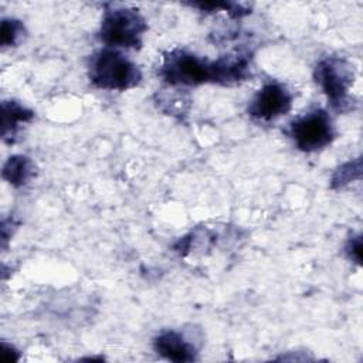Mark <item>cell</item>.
Listing matches in <instances>:
<instances>
[{
  "label": "cell",
  "instance_id": "9",
  "mask_svg": "<svg viewBox=\"0 0 363 363\" xmlns=\"http://www.w3.org/2000/svg\"><path fill=\"white\" fill-rule=\"evenodd\" d=\"M1 176L13 187H23L33 179L34 164L27 156H23V155L10 156L3 164Z\"/></svg>",
  "mask_w": 363,
  "mask_h": 363
},
{
  "label": "cell",
  "instance_id": "2",
  "mask_svg": "<svg viewBox=\"0 0 363 363\" xmlns=\"http://www.w3.org/2000/svg\"><path fill=\"white\" fill-rule=\"evenodd\" d=\"M146 31V20L136 9L111 7L104 11L98 37L106 48H140Z\"/></svg>",
  "mask_w": 363,
  "mask_h": 363
},
{
  "label": "cell",
  "instance_id": "8",
  "mask_svg": "<svg viewBox=\"0 0 363 363\" xmlns=\"http://www.w3.org/2000/svg\"><path fill=\"white\" fill-rule=\"evenodd\" d=\"M34 112L17 101L1 104V138L7 143H14L23 123L33 121Z\"/></svg>",
  "mask_w": 363,
  "mask_h": 363
},
{
  "label": "cell",
  "instance_id": "3",
  "mask_svg": "<svg viewBox=\"0 0 363 363\" xmlns=\"http://www.w3.org/2000/svg\"><path fill=\"white\" fill-rule=\"evenodd\" d=\"M159 75L172 86L216 84V64L187 50L176 48L163 57Z\"/></svg>",
  "mask_w": 363,
  "mask_h": 363
},
{
  "label": "cell",
  "instance_id": "12",
  "mask_svg": "<svg viewBox=\"0 0 363 363\" xmlns=\"http://www.w3.org/2000/svg\"><path fill=\"white\" fill-rule=\"evenodd\" d=\"M191 7L200 9L204 13H213L216 10H223L227 11L228 16H231L233 18H241L247 14H250L251 11H248V9H245L242 4L238 3H225V1H220V3H191Z\"/></svg>",
  "mask_w": 363,
  "mask_h": 363
},
{
  "label": "cell",
  "instance_id": "10",
  "mask_svg": "<svg viewBox=\"0 0 363 363\" xmlns=\"http://www.w3.org/2000/svg\"><path fill=\"white\" fill-rule=\"evenodd\" d=\"M362 176V159H353L340 164L332 174L330 187L333 190H340L354 180H360Z\"/></svg>",
  "mask_w": 363,
  "mask_h": 363
},
{
  "label": "cell",
  "instance_id": "6",
  "mask_svg": "<svg viewBox=\"0 0 363 363\" xmlns=\"http://www.w3.org/2000/svg\"><path fill=\"white\" fill-rule=\"evenodd\" d=\"M292 101L291 91L282 82L268 81L251 98L247 112L255 121L272 122L291 111Z\"/></svg>",
  "mask_w": 363,
  "mask_h": 363
},
{
  "label": "cell",
  "instance_id": "5",
  "mask_svg": "<svg viewBox=\"0 0 363 363\" xmlns=\"http://www.w3.org/2000/svg\"><path fill=\"white\" fill-rule=\"evenodd\" d=\"M286 135L292 139L296 149L312 153L329 146L336 138V129L329 113L325 109L316 108L291 121Z\"/></svg>",
  "mask_w": 363,
  "mask_h": 363
},
{
  "label": "cell",
  "instance_id": "4",
  "mask_svg": "<svg viewBox=\"0 0 363 363\" xmlns=\"http://www.w3.org/2000/svg\"><path fill=\"white\" fill-rule=\"evenodd\" d=\"M313 78L333 109L345 111L350 105L349 91L354 81V69L347 60L342 57L319 60L313 69Z\"/></svg>",
  "mask_w": 363,
  "mask_h": 363
},
{
  "label": "cell",
  "instance_id": "11",
  "mask_svg": "<svg viewBox=\"0 0 363 363\" xmlns=\"http://www.w3.org/2000/svg\"><path fill=\"white\" fill-rule=\"evenodd\" d=\"M24 35V26L20 20L16 18H4L1 21L0 31V44L3 48L17 45Z\"/></svg>",
  "mask_w": 363,
  "mask_h": 363
},
{
  "label": "cell",
  "instance_id": "1",
  "mask_svg": "<svg viewBox=\"0 0 363 363\" xmlns=\"http://www.w3.org/2000/svg\"><path fill=\"white\" fill-rule=\"evenodd\" d=\"M88 78L99 89L128 91L140 84L142 72L126 55L105 47L91 55Z\"/></svg>",
  "mask_w": 363,
  "mask_h": 363
},
{
  "label": "cell",
  "instance_id": "13",
  "mask_svg": "<svg viewBox=\"0 0 363 363\" xmlns=\"http://www.w3.org/2000/svg\"><path fill=\"white\" fill-rule=\"evenodd\" d=\"M360 250H362V237L359 234L350 235L345 244V254L346 257L360 264Z\"/></svg>",
  "mask_w": 363,
  "mask_h": 363
},
{
  "label": "cell",
  "instance_id": "7",
  "mask_svg": "<svg viewBox=\"0 0 363 363\" xmlns=\"http://www.w3.org/2000/svg\"><path fill=\"white\" fill-rule=\"evenodd\" d=\"M153 349L162 357L172 362H193L197 349L177 330H163L153 339Z\"/></svg>",
  "mask_w": 363,
  "mask_h": 363
}]
</instances>
